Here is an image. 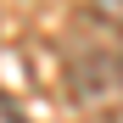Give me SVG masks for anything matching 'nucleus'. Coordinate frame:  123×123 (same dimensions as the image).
<instances>
[{
  "mask_svg": "<svg viewBox=\"0 0 123 123\" xmlns=\"http://www.w3.org/2000/svg\"><path fill=\"white\" fill-rule=\"evenodd\" d=\"M6 123H28V117H17V106H6Z\"/></svg>",
  "mask_w": 123,
  "mask_h": 123,
  "instance_id": "7ed1b4c3",
  "label": "nucleus"
},
{
  "mask_svg": "<svg viewBox=\"0 0 123 123\" xmlns=\"http://www.w3.org/2000/svg\"><path fill=\"white\" fill-rule=\"evenodd\" d=\"M67 101L90 117H123V45L112 39H73L62 50Z\"/></svg>",
  "mask_w": 123,
  "mask_h": 123,
  "instance_id": "f257e3e1",
  "label": "nucleus"
},
{
  "mask_svg": "<svg viewBox=\"0 0 123 123\" xmlns=\"http://www.w3.org/2000/svg\"><path fill=\"white\" fill-rule=\"evenodd\" d=\"M78 6H84L106 34H123V0H78Z\"/></svg>",
  "mask_w": 123,
  "mask_h": 123,
  "instance_id": "f03ea898",
  "label": "nucleus"
}]
</instances>
